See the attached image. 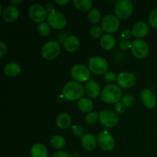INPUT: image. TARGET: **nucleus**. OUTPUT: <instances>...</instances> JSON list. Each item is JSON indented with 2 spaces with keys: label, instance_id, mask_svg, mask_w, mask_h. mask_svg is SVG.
Listing matches in <instances>:
<instances>
[{
  "label": "nucleus",
  "instance_id": "f257e3e1",
  "mask_svg": "<svg viewBox=\"0 0 157 157\" xmlns=\"http://www.w3.org/2000/svg\"><path fill=\"white\" fill-rule=\"evenodd\" d=\"M63 96L69 101H76L82 98L85 94V89L77 81H68L63 87Z\"/></svg>",
  "mask_w": 157,
  "mask_h": 157
},
{
  "label": "nucleus",
  "instance_id": "f03ea898",
  "mask_svg": "<svg viewBox=\"0 0 157 157\" xmlns=\"http://www.w3.org/2000/svg\"><path fill=\"white\" fill-rule=\"evenodd\" d=\"M122 98L121 88L115 84H108L101 92V99L107 104H117Z\"/></svg>",
  "mask_w": 157,
  "mask_h": 157
},
{
  "label": "nucleus",
  "instance_id": "7ed1b4c3",
  "mask_svg": "<svg viewBox=\"0 0 157 157\" xmlns=\"http://www.w3.org/2000/svg\"><path fill=\"white\" fill-rule=\"evenodd\" d=\"M133 10V6L130 0H119L115 4V15L122 20L127 19L132 15Z\"/></svg>",
  "mask_w": 157,
  "mask_h": 157
},
{
  "label": "nucleus",
  "instance_id": "20e7f679",
  "mask_svg": "<svg viewBox=\"0 0 157 157\" xmlns=\"http://www.w3.org/2000/svg\"><path fill=\"white\" fill-rule=\"evenodd\" d=\"M47 21L49 26L55 30H61L65 28L67 25V18L64 14L56 10H54L48 14Z\"/></svg>",
  "mask_w": 157,
  "mask_h": 157
},
{
  "label": "nucleus",
  "instance_id": "39448f33",
  "mask_svg": "<svg viewBox=\"0 0 157 157\" xmlns=\"http://www.w3.org/2000/svg\"><path fill=\"white\" fill-rule=\"evenodd\" d=\"M61 52V46L57 41H50L46 42L41 48V55L44 59L52 61L58 58Z\"/></svg>",
  "mask_w": 157,
  "mask_h": 157
},
{
  "label": "nucleus",
  "instance_id": "423d86ee",
  "mask_svg": "<svg viewBox=\"0 0 157 157\" xmlns=\"http://www.w3.org/2000/svg\"><path fill=\"white\" fill-rule=\"evenodd\" d=\"M88 67L89 70L94 75H101L107 72L108 63L107 60L102 57H93L89 60Z\"/></svg>",
  "mask_w": 157,
  "mask_h": 157
},
{
  "label": "nucleus",
  "instance_id": "0eeeda50",
  "mask_svg": "<svg viewBox=\"0 0 157 157\" xmlns=\"http://www.w3.org/2000/svg\"><path fill=\"white\" fill-rule=\"evenodd\" d=\"M29 18L36 23L44 22L47 18V11L44 6L39 4H34L30 6L29 9Z\"/></svg>",
  "mask_w": 157,
  "mask_h": 157
},
{
  "label": "nucleus",
  "instance_id": "6e6552de",
  "mask_svg": "<svg viewBox=\"0 0 157 157\" xmlns=\"http://www.w3.org/2000/svg\"><path fill=\"white\" fill-rule=\"evenodd\" d=\"M130 50L135 58H138V59H143L148 55L149 46L147 43L144 40L137 39L132 42Z\"/></svg>",
  "mask_w": 157,
  "mask_h": 157
},
{
  "label": "nucleus",
  "instance_id": "1a4fd4ad",
  "mask_svg": "<svg viewBox=\"0 0 157 157\" xmlns=\"http://www.w3.org/2000/svg\"><path fill=\"white\" fill-rule=\"evenodd\" d=\"M100 123L106 127H113L119 122V118L115 112L110 110H101L99 113Z\"/></svg>",
  "mask_w": 157,
  "mask_h": 157
},
{
  "label": "nucleus",
  "instance_id": "9d476101",
  "mask_svg": "<svg viewBox=\"0 0 157 157\" xmlns=\"http://www.w3.org/2000/svg\"><path fill=\"white\" fill-rule=\"evenodd\" d=\"M71 75L72 78L77 82H85L89 80L90 73L89 69L83 64H76L71 71Z\"/></svg>",
  "mask_w": 157,
  "mask_h": 157
},
{
  "label": "nucleus",
  "instance_id": "9b49d317",
  "mask_svg": "<svg viewBox=\"0 0 157 157\" xmlns=\"http://www.w3.org/2000/svg\"><path fill=\"white\" fill-rule=\"evenodd\" d=\"M103 30L108 34H111L117 31L120 26V21L117 17L113 15H107L104 17L102 20Z\"/></svg>",
  "mask_w": 157,
  "mask_h": 157
},
{
  "label": "nucleus",
  "instance_id": "f8f14e48",
  "mask_svg": "<svg viewBox=\"0 0 157 157\" xmlns=\"http://www.w3.org/2000/svg\"><path fill=\"white\" fill-rule=\"evenodd\" d=\"M98 143L99 147L104 151H110L115 147L114 138L107 131L99 133L98 136Z\"/></svg>",
  "mask_w": 157,
  "mask_h": 157
},
{
  "label": "nucleus",
  "instance_id": "ddd939ff",
  "mask_svg": "<svg viewBox=\"0 0 157 157\" xmlns=\"http://www.w3.org/2000/svg\"><path fill=\"white\" fill-rule=\"evenodd\" d=\"M136 81V76L131 72H121L117 78V82L118 85L124 89L131 88L135 85Z\"/></svg>",
  "mask_w": 157,
  "mask_h": 157
},
{
  "label": "nucleus",
  "instance_id": "4468645a",
  "mask_svg": "<svg viewBox=\"0 0 157 157\" xmlns=\"http://www.w3.org/2000/svg\"><path fill=\"white\" fill-rule=\"evenodd\" d=\"M140 97L143 104L146 107L149 109L155 107L156 104V99L151 90H148V89H144L141 91Z\"/></svg>",
  "mask_w": 157,
  "mask_h": 157
},
{
  "label": "nucleus",
  "instance_id": "2eb2a0df",
  "mask_svg": "<svg viewBox=\"0 0 157 157\" xmlns=\"http://www.w3.org/2000/svg\"><path fill=\"white\" fill-rule=\"evenodd\" d=\"M19 14V9L17 6H9L3 10L2 18L7 22H13L18 19Z\"/></svg>",
  "mask_w": 157,
  "mask_h": 157
},
{
  "label": "nucleus",
  "instance_id": "dca6fc26",
  "mask_svg": "<svg viewBox=\"0 0 157 157\" xmlns=\"http://www.w3.org/2000/svg\"><path fill=\"white\" fill-rule=\"evenodd\" d=\"M133 35L137 38H144L149 32V26L144 21H138L132 29Z\"/></svg>",
  "mask_w": 157,
  "mask_h": 157
},
{
  "label": "nucleus",
  "instance_id": "f3484780",
  "mask_svg": "<svg viewBox=\"0 0 157 157\" xmlns=\"http://www.w3.org/2000/svg\"><path fill=\"white\" fill-rule=\"evenodd\" d=\"M63 44L67 52H74L80 47V40L75 35H69L64 40Z\"/></svg>",
  "mask_w": 157,
  "mask_h": 157
},
{
  "label": "nucleus",
  "instance_id": "a211bd4d",
  "mask_svg": "<svg viewBox=\"0 0 157 157\" xmlns=\"http://www.w3.org/2000/svg\"><path fill=\"white\" fill-rule=\"evenodd\" d=\"M85 92L87 96L91 98H97L101 94V87L98 82L94 81H90L86 84Z\"/></svg>",
  "mask_w": 157,
  "mask_h": 157
},
{
  "label": "nucleus",
  "instance_id": "6ab92c4d",
  "mask_svg": "<svg viewBox=\"0 0 157 157\" xmlns=\"http://www.w3.org/2000/svg\"><path fill=\"white\" fill-rule=\"evenodd\" d=\"M97 143L98 140H96V138L90 133H86L81 138L82 147L87 151H92L94 150L97 147Z\"/></svg>",
  "mask_w": 157,
  "mask_h": 157
},
{
  "label": "nucleus",
  "instance_id": "aec40b11",
  "mask_svg": "<svg viewBox=\"0 0 157 157\" xmlns=\"http://www.w3.org/2000/svg\"><path fill=\"white\" fill-rule=\"evenodd\" d=\"M21 67L16 62H9L5 66L4 74L8 77L14 78L16 77L21 73Z\"/></svg>",
  "mask_w": 157,
  "mask_h": 157
},
{
  "label": "nucleus",
  "instance_id": "412c9836",
  "mask_svg": "<svg viewBox=\"0 0 157 157\" xmlns=\"http://www.w3.org/2000/svg\"><path fill=\"white\" fill-rule=\"evenodd\" d=\"M101 46L103 49L104 50H111L115 47L116 44V39L113 35L110 34H106V35H103L101 38Z\"/></svg>",
  "mask_w": 157,
  "mask_h": 157
},
{
  "label": "nucleus",
  "instance_id": "4be33fe9",
  "mask_svg": "<svg viewBox=\"0 0 157 157\" xmlns=\"http://www.w3.org/2000/svg\"><path fill=\"white\" fill-rule=\"evenodd\" d=\"M31 157H48V150L42 144H36L31 149Z\"/></svg>",
  "mask_w": 157,
  "mask_h": 157
},
{
  "label": "nucleus",
  "instance_id": "5701e85b",
  "mask_svg": "<svg viewBox=\"0 0 157 157\" xmlns=\"http://www.w3.org/2000/svg\"><path fill=\"white\" fill-rule=\"evenodd\" d=\"M73 5L78 10L81 12L90 11L93 6V2L91 0H75Z\"/></svg>",
  "mask_w": 157,
  "mask_h": 157
},
{
  "label": "nucleus",
  "instance_id": "b1692460",
  "mask_svg": "<svg viewBox=\"0 0 157 157\" xmlns=\"http://www.w3.org/2000/svg\"><path fill=\"white\" fill-rule=\"evenodd\" d=\"M79 110L83 113H90L94 108V104L89 98H81L78 103Z\"/></svg>",
  "mask_w": 157,
  "mask_h": 157
},
{
  "label": "nucleus",
  "instance_id": "393cba45",
  "mask_svg": "<svg viewBox=\"0 0 157 157\" xmlns=\"http://www.w3.org/2000/svg\"><path fill=\"white\" fill-rule=\"evenodd\" d=\"M71 123V119L67 113H61L58 115L56 119L57 126L61 129H67V127H70Z\"/></svg>",
  "mask_w": 157,
  "mask_h": 157
},
{
  "label": "nucleus",
  "instance_id": "a878e982",
  "mask_svg": "<svg viewBox=\"0 0 157 157\" xmlns=\"http://www.w3.org/2000/svg\"><path fill=\"white\" fill-rule=\"evenodd\" d=\"M51 144L52 147L56 150H60V149L64 148L65 146V140L64 137L59 135H55L51 140Z\"/></svg>",
  "mask_w": 157,
  "mask_h": 157
},
{
  "label": "nucleus",
  "instance_id": "bb28decb",
  "mask_svg": "<svg viewBox=\"0 0 157 157\" xmlns=\"http://www.w3.org/2000/svg\"><path fill=\"white\" fill-rule=\"evenodd\" d=\"M87 19L92 24H97L101 19V13L97 9H91L87 15Z\"/></svg>",
  "mask_w": 157,
  "mask_h": 157
},
{
  "label": "nucleus",
  "instance_id": "cd10ccee",
  "mask_svg": "<svg viewBox=\"0 0 157 157\" xmlns=\"http://www.w3.org/2000/svg\"><path fill=\"white\" fill-rule=\"evenodd\" d=\"M38 32L39 35L42 37H47L50 34L51 29L50 26L48 23L42 22L38 25Z\"/></svg>",
  "mask_w": 157,
  "mask_h": 157
},
{
  "label": "nucleus",
  "instance_id": "c85d7f7f",
  "mask_svg": "<svg viewBox=\"0 0 157 157\" xmlns=\"http://www.w3.org/2000/svg\"><path fill=\"white\" fill-rule=\"evenodd\" d=\"M103 29L100 26L95 25L94 27L91 28L90 31V35L92 38H99L103 36Z\"/></svg>",
  "mask_w": 157,
  "mask_h": 157
},
{
  "label": "nucleus",
  "instance_id": "c756f323",
  "mask_svg": "<svg viewBox=\"0 0 157 157\" xmlns=\"http://www.w3.org/2000/svg\"><path fill=\"white\" fill-rule=\"evenodd\" d=\"M98 119H99V114L96 112H90L85 117L86 122H87V124H90V125H92V124H94L95 123H97Z\"/></svg>",
  "mask_w": 157,
  "mask_h": 157
},
{
  "label": "nucleus",
  "instance_id": "7c9ffc66",
  "mask_svg": "<svg viewBox=\"0 0 157 157\" xmlns=\"http://www.w3.org/2000/svg\"><path fill=\"white\" fill-rule=\"evenodd\" d=\"M135 102L134 97L132 94H125L122 98V103L126 107H130Z\"/></svg>",
  "mask_w": 157,
  "mask_h": 157
},
{
  "label": "nucleus",
  "instance_id": "2f4dec72",
  "mask_svg": "<svg viewBox=\"0 0 157 157\" xmlns=\"http://www.w3.org/2000/svg\"><path fill=\"white\" fill-rule=\"evenodd\" d=\"M149 22L153 28H157V9L152 11L149 16Z\"/></svg>",
  "mask_w": 157,
  "mask_h": 157
},
{
  "label": "nucleus",
  "instance_id": "473e14b6",
  "mask_svg": "<svg viewBox=\"0 0 157 157\" xmlns=\"http://www.w3.org/2000/svg\"><path fill=\"white\" fill-rule=\"evenodd\" d=\"M71 131L72 133H74V135H75L76 136H78V137H80V136H83L84 135V129H83V127H81V126H79V125L72 126Z\"/></svg>",
  "mask_w": 157,
  "mask_h": 157
},
{
  "label": "nucleus",
  "instance_id": "72a5a7b5",
  "mask_svg": "<svg viewBox=\"0 0 157 157\" xmlns=\"http://www.w3.org/2000/svg\"><path fill=\"white\" fill-rule=\"evenodd\" d=\"M117 76L116 75V74L113 73V72H108V73H106L104 75V79L105 80L106 82H113V81H116Z\"/></svg>",
  "mask_w": 157,
  "mask_h": 157
},
{
  "label": "nucleus",
  "instance_id": "f704fd0d",
  "mask_svg": "<svg viewBox=\"0 0 157 157\" xmlns=\"http://www.w3.org/2000/svg\"><path fill=\"white\" fill-rule=\"evenodd\" d=\"M126 107H127L122 102H118L115 104L114 110L117 113H119V114H121V113H124V111L126 110Z\"/></svg>",
  "mask_w": 157,
  "mask_h": 157
},
{
  "label": "nucleus",
  "instance_id": "c9c22d12",
  "mask_svg": "<svg viewBox=\"0 0 157 157\" xmlns=\"http://www.w3.org/2000/svg\"><path fill=\"white\" fill-rule=\"evenodd\" d=\"M132 43L130 42L129 40L123 39L122 41H121L120 42V47H121V49L123 50H128V49L131 48Z\"/></svg>",
  "mask_w": 157,
  "mask_h": 157
},
{
  "label": "nucleus",
  "instance_id": "e433bc0d",
  "mask_svg": "<svg viewBox=\"0 0 157 157\" xmlns=\"http://www.w3.org/2000/svg\"><path fill=\"white\" fill-rule=\"evenodd\" d=\"M133 35V32L132 31L129 30V29H125L124 31H123V32L121 33V37H122L124 39L129 40Z\"/></svg>",
  "mask_w": 157,
  "mask_h": 157
},
{
  "label": "nucleus",
  "instance_id": "4c0bfd02",
  "mask_svg": "<svg viewBox=\"0 0 157 157\" xmlns=\"http://www.w3.org/2000/svg\"><path fill=\"white\" fill-rule=\"evenodd\" d=\"M6 52H7V46L5 44L3 41H0V57L2 58L6 55Z\"/></svg>",
  "mask_w": 157,
  "mask_h": 157
},
{
  "label": "nucleus",
  "instance_id": "58836bf2",
  "mask_svg": "<svg viewBox=\"0 0 157 157\" xmlns=\"http://www.w3.org/2000/svg\"><path fill=\"white\" fill-rule=\"evenodd\" d=\"M53 157H72V156H71L70 154H68L67 153H66V152L60 151V152H58V153H55Z\"/></svg>",
  "mask_w": 157,
  "mask_h": 157
},
{
  "label": "nucleus",
  "instance_id": "ea45409f",
  "mask_svg": "<svg viewBox=\"0 0 157 157\" xmlns=\"http://www.w3.org/2000/svg\"><path fill=\"white\" fill-rule=\"evenodd\" d=\"M69 2V0H56L55 3L59 6H65L66 4Z\"/></svg>",
  "mask_w": 157,
  "mask_h": 157
},
{
  "label": "nucleus",
  "instance_id": "a19ab883",
  "mask_svg": "<svg viewBox=\"0 0 157 157\" xmlns=\"http://www.w3.org/2000/svg\"><path fill=\"white\" fill-rule=\"evenodd\" d=\"M46 11L49 12V13L54 11V6L52 3H49V4L46 5Z\"/></svg>",
  "mask_w": 157,
  "mask_h": 157
},
{
  "label": "nucleus",
  "instance_id": "79ce46f5",
  "mask_svg": "<svg viewBox=\"0 0 157 157\" xmlns=\"http://www.w3.org/2000/svg\"><path fill=\"white\" fill-rule=\"evenodd\" d=\"M11 2H12V4L14 5V6H16L17 5L20 4V3L21 2V0H17V1H15V0H12V1H11Z\"/></svg>",
  "mask_w": 157,
  "mask_h": 157
}]
</instances>
